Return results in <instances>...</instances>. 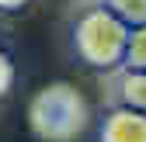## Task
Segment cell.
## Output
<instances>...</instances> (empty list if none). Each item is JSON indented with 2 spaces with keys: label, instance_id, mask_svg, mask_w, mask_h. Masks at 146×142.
<instances>
[{
  "label": "cell",
  "instance_id": "1",
  "mask_svg": "<svg viewBox=\"0 0 146 142\" xmlns=\"http://www.w3.org/2000/svg\"><path fill=\"white\" fill-rule=\"evenodd\" d=\"M90 125V104L73 83L56 80L28 101V128L42 142H77Z\"/></svg>",
  "mask_w": 146,
  "mask_h": 142
},
{
  "label": "cell",
  "instance_id": "2",
  "mask_svg": "<svg viewBox=\"0 0 146 142\" xmlns=\"http://www.w3.org/2000/svg\"><path fill=\"white\" fill-rule=\"evenodd\" d=\"M125 42H129V24H122L108 7H90L73 24V52L87 69L98 73H115L125 59Z\"/></svg>",
  "mask_w": 146,
  "mask_h": 142
},
{
  "label": "cell",
  "instance_id": "3",
  "mask_svg": "<svg viewBox=\"0 0 146 142\" xmlns=\"http://www.w3.org/2000/svg\"><path fill=\"white\" fill-rule=\"evenodd\" d=\"M98 142H146V114L115 104L98 121Z\"/></svg>",
  "mask_w": 146,
  "mask_h": 142
},
{
  "label": "cell",
  "instance_id": "4",
  "mask_svg": "<svg viewBox=\"0 0 146 142\" xmlns=\"http://www.w3.org/2000/svg\"><path fill=\"white\" fill-rule=\"evenodd\" d=\"M115 94H118V104L125 108H136L146 114V69H115Z\"/></svg>",
  "mask_w": 146,
  "mask_h": 142
},
{
  "label": "cell",
  "instance_id": "5",
  "mask_svg": "<svg viewBox=\"0 0 146 142\" xmlns=\"http://www.w3.org/2000/svg\"><path fill=\"white\" fill-rule=\"evenodd\" d=\"M101 7H108L122 24H129V28L146 24V0H101Z\"/></svg>",
  "mask_w": 146,
  "mask_h": 142
},
{
  "label": "cell",
  "instance_id": "6",
  "mask_svg": "<svg viewBox=\"0 0 146 142\" xmlns=\"http://www.w3.org/2000/svg\"><path fill=\"white\" fill-rule=\"evenodd\" d=\"M125 69H146V24L129 28V42H125Z\"/></svg>",
  "mask_w": 146,
  "mask_h": 142
},
{
  "label": "cell",
  "instance_id": "7",
  "mask_svg": "<svg viewBox=\"0 0 146 142\" xmlns=\"http://www.w3.org/2000/svg\"><path fill=\"white\" fill-rule=\"evenodd\" d=\"M11 87H14V62L4 49H0V97L11 94Z\"/></svg>",
  "mask_w": 146,
  "mask_h": 142
},
{
  "label": "cell",
  "instance_id": "8",
  "mask_svg": "<svg viewBox=\"0 0 146 142\" xmlns=\"http://www.w3.org/2000/svg\"><path fill=\"white\" fill-rule=\"evenodd\" d=\"M31 0H0V11L4 14H14V11H25Z\"/></svg>",
  "mask_w": 146,
  "mask_h": 142
}]
</instances>
